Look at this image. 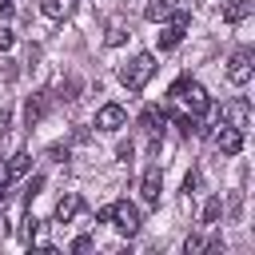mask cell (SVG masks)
<instances>
[{"label": "cell", "instance_id": "8fae6325", "mask_svg": "<svg viewBox=\"0 0 255 255\" xmlns=\"http://www.w3.org/2000/svg\"><path fill=\"white\" fill-rule=\"evenodd\" d=\"M139 124H143V131H151V135H159V131H163V124H167V116H163L159 108H143V116H139Z\"/></svg>", "mask_w": 255, "mask_h": 255}, {"label": "cell", "instance_id": "8992f818", "mask_svg": "<svg viewBox=\"0 0 255 255\" xmlns=\"http://www.w3.org/2000/svg\"><path fill=\"white\" fill-rule=\"evenodd\" d=\"M124 120H128V112H124L120 104H104V108L96 112V128H100V131H120Z\"/></svg>", "mask_w": 255, "mask_h": 255}, {"label": "cell", "instance_id": "6da1fadb", "mask_svg": "<svg viewBox=\"0 0 255 255\" xmlns=\"http://www.w3.org/2000/svg\"><path fill=\"white\" fill-rule=\"evenodd\" d=\"M151 72H155V56H151V52H139L131 64L120 68V84H124L128 92H139V88L151 80Z\"/></svg>", "mask_w": 255, "mask_h": 255}, {"label": "cell", "instance_id": "e0dca14e", "mask_svg": "<svg viewBox=\"0 0 255 255\" xmlns=\"http://www.w3.org/2000/svg\"><path fill=\"white\" fill-rule=\"evenodd\" d=\"M124 36H128V32H124V24H120V20H112V28H108V44H124Z\"/></svg>", "mask_w": 255, "mask_h": 255}, {"label": "cell", "instance_id": "5bb4252c", "mask_svg": "<svg viewBox=\"0 0 255 255\" xmlns=\"http://www.w3.org/2000/svg\"><path fill=\"white\" fill-rule=\"evenodd\" d=\"M167 12H171V0H151V4H147V12H143V16H147V20H163V16H167Z\"/></svg>", "mask_w": 255, "mask_h": 255}, {"label": "cell", "instance_id": "ba28073f", "mask_svg": "<svg viewBox=\"0 0 255 255\" xmlns=\"http://www.w3.org/2000/svg\"><path fill=\"white\" fill-rule=\"evenodd\" d=\"M179 100H183V104L191 108V116H203V112L211 108V96H207V92H203V88H199L195 80H191V84L183 88V96H179Z\"/></svg>", "mask_w": 255, "mask_h": 255}, {"label": "cell", "instance_id": "4fadbf2b", "mask_svg": "<svg viewBox=\"0 0 255 255\" xmlns=\"http://www.w3.org/2000/svg\"><path fill=\"white\" fill-rule=\"evenodd\" d=\"M40 12L52 20H64V16H72V0H40Z\"/></svg>", "mask_w": 255, "mask_h": 255}, {"label": "cell", "instance_id": "ac0fdd59", "mask_svg": "<svg viewBox=\"0 0 255 255\" xmlns=\"http://www.w3.org/2000/svg\"><path fill=\"white\" fill-rule=\"evenodd\" d=\"M40 187H44V175H36V179H32V183L24 187V199H28V207H32V199L40 195Z\"/></svg>", "mask_w": 255, "mask_h": 255}, {"label": "cell", "instance_id": "7c38bea8", "mask_svg": "<svg viewBox=\"0 0 255 255\" xmlns=\"http://www.w3.org/2000/svg\"><path fill=\"white\" fill-rule=\"evenodd\" d=\"M183 28H187V24H179V20H171V24H167V28L159 32V48H163V52H167V48H175V44L183 40Z\"/></svg>", "mask_w": 255, "mask_h": 255}, {"label": "cell", "instance_id": "ffe728a7", "mask_svg": "<svg viewBox=\"0 0 255 255\" xmlns=\"http://www.w3.org/2000/svg\"><path fill=\"white\" fill-rule=\"evenodd\" d=\"M187 84H191V76H179V80H175V84H171V96H175V100H179V96H183V88H187Z\"/></svg>", "mask_w": 255, "mask_h": 255}, {"label": "cell", "instance_id": "30bf717a", "mask_svg": "<svg viewBox=\"0 0 255 255\" xmlns=\"http://www.w3.org/2000/svg\"><path fill=\"white\" fill-rule=\"evenodd\" d=\"M251 16V0H231V4H223V20L227 24H243Z\"/></svg>", "mask_w": 255, "mask_h": 255}, {"label": "cell", "instance_id": "d6986e66", "mask_svg": "<svg viewBox=\"0 0 255 255\" xmlns=\"http://www.w3.org/2000/svg\"><path fill=\"white\" fill-rule=\"evenodd\" d=\"M60 92H64L60 100H76V92H80V80H76V76H72V80H64V88H60Z\"/></svg>", "mask_w": 255, "mask_h": 255}, {"label": "cell", "instance_id": "603a6c76", "mask_svg": "<svg viewBox=\"0 0 255 255\" xmlns=\"http://www.w3.org/2000/svg\"><path fill=\"white\" fill-rule=\"evenodd\" d=\"M88 247H92V239H88V235H80V239L72 243V251H88Z\"/></svg>", "mask_w": 255, "mask_h": 255}, {"label": "cell", "instance_id": "9a60e30c", "mask_svg": "<svg viewBox=\"0 0 255 255\" xmlns=\"http://www.w3.org/2000/svg\"><path fill=\"white\" fill-rule=\"evenodd\" d=\"M219 211H223V199H207V203H203V223H215Z\"/></svg>", "mask_w": 255, "mask_h": 255}, {"label": "cell", "instance_id": "5b68a950", "mask_svg": "<svg viewBox=\"0 0 255 255\" xmlns=\"http://www.w3.org/2000/svg\"><path fill=\"white\" fill-rule=\"evenodd\" d=\"M159 191H163V171H159V167H147L143 179H139V199L155 207V203H159Z\"/></svg>", "mask_w": 255, "mask_h": 255}, {"label": "cell", "instance_id": "277c9868", "mask_svg": "<svg viewBox=\"0 0 255 255\" xmlns=\"http://www.w3.org/2000/svg\"><path fill=\"white\" fill-rule=\"evenodd\" d=\"M52 100H56L52 92H36V96L24 104V124H28V128H32V124H40V120L52 112Z\"/></svg>", "mask_w": 255, "mask_h": 255}, {"label": "cell", "instance_id": "44dd1931", "mask_svg": "<svg viewBox=\"0 0 255 255\" xmlns=\"http://www.w3.org/2000/svg\"><path fill=\"white\" fill-rule=\"evenodd\" d=\"M12 44H16V36H12V32H8V28H0V52H8V48H12Z\"/></svg>", "mask_w": 255, "mask_h": 255}, {"label": "cell", "instance_id": "3957f363", "mask_svg": "<svg viewBox=\"0 0 255 255\" xmlns=\"http://www.w3.org/2000/svg\"><path fill=\"white\" fill-rule=\"evenodd\" d=\"M227 80L239 84V88L251 80V48H239V52L231 56V64H227Z\"/></svg>", "mask_w": 255, "mask_h": 255}, {"label": "cell", "instance_id": "52a82bcc", "mask_svg": "<svg viewBox=\"0 0 255 255\" xmlns=\"http://www.w3.org/2000/svg\"><path fill=\"white\" fill-rule=\"evenodd\" d=\"M215 147H219L223 155H239V151H243V128H235V124H223V131L215 135Z\"/></svg>", "mask_w": 255, "mask_h": 255}, {"label": "cell", "instance_id": "9c48e42d", "mask_svg": "<svg viewBox=\"0 0 255 255\" xmlns=\"http://www.w3.org/2000/svg\"><path fill=\"white\" fill-rule=\"evenodd\" d=\"M80 211H84V199H80V195H64V199L56 203V219H60V223H68V219H76Z\"/></svg>", "mask_w": 255, "mask_h": 255}, {"label": "cell", "instance_id": "2e32d148", "mask_svg": "<svg viewBox=\"0 0 255 255\" xmlns=\"http://www.w3.org/2000/svg\"><path fill=\"white\" fill-rule=\"evenodd\" d=\"M175 128L183 131V135H195L199 128H195V116H175Z\"/></svg>", "mask_w": 255, "mask_h": 255}, {"label": "cell", "instance_id": "7a4b0ae2", "mask_svg": "<svg viewBox=\"0 0 255 255\" xmlns=\"http://www.w3.org/2000/svg\"><path fill=\"white\" fill-rule=\"evenodd\" d=\"M108 223H116V231H124V235H135L139 231V211L128 199H120V203H112V219Z\"/></svg>", "mask_w": 255, "mask_h": 255}, {"label": "cell", "instance_id": "7402d4cb", "mask_svg": "<svg viewBox=\"0 0 255 255\" xmlns=\"http://www.w3.org/2000/svg\"><path fill=\"white\" fill-rule=\"evenodd\" d=\"M195 187H199V175H195V171H191V175H187V179H183V191H187V195H191V191H195Z\"/></svg>", "mask_w": 255, "mask_h": 255}]
</instances>
